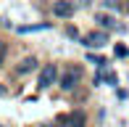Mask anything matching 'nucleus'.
<instances>
[{"mask_svg": "<svg viewBox=\"0 0 129 127\" xmlns=\"http://www.w3.org/2000/svg\"><path fill=\"white\" fill-rule=\"evenodd\" d=\"M82 77H84V69L79 66V64H69V66H63L61 77H58V85H61V90H74L77 85L82 82Z\"/></svg>", "mask_w": 129, "mask_h": 127, "instance_id": "nucleus-1", "label": "nucleus"}, {"mask_svg": "<svg viewBox=\"0 0 129 127\" xmlns=\"http://www.w3.org/2000/svg\"><path fill=\"white\" fill-rule=\"evenodd\" d=\"M58 77H61V72H58V66H55V64H45V66H42V72H40L37 88H40V90H48L50 85H55V82H58Z\"/></svg>", "mask_w": 129, "mask_h": 127, "instance_id": "nucleus-2", "label": "nucleus"}, {"mask_svg": "<svg viewBox=\"0 0 129 127\" xmlns=\"http://www.w3.org/2000/svg\"><path fill=\"white\" fill-rule=\"evenodd\" d=\"M84 122H87V117H84V111H79V109L58 117V124L61 127H84Z\"/></svg>", "mask_w": 129, "mask_h": 127, "instance_id": "nucleus-3", "label": "nucleus"}, {"mask_svg": "<svg viewBox=\"0 0 129 127\" xmlns=\"http://www.w3.org/2000/svg\"><path fill=\"white\" fill-rule=\"evenodd\" d=\"M105 43H108V32H103V29L87 32L84 37H82V45H84V48H103Z\"/></svg>", "mask_w": 129, "mask_h": 127, "instance_id": "nucleus-4", "label": "nucleus"}, {"mask_svg": "<svg viewBox=\"0 0 129 127\" xmlns=\"http://www.w3.org/2000/svg\"><path fill=\"white\" fill-rule=\"evenodd\" d=\"M74 8H77V5H74L71 0H55V3H53V13H55L58 19H69V16L74 13Z\"/></svg>", "mask_w": 129, "mask_h": 127, "instance_id": "nucleus-5", "label": "nucleus"}, {"mask_svg": "<svg viewBox=\"0 0 129 127\" xmlns=\"http://www.w3.org/2000/svg\"><path fill=\"white\" fill-rule=\"evenodd\" d=\"M37 66H40V64H37V58H34V56H26L24 61H19V66H16V74H21V77H24V74L34 72Z\"/></svg>", "mask_w": 129, "mask_h": 127, "instance_id": "nucleus-6", "label": "nucleus"}, {"mask_svg": "<svg viewBox=\"0 0 129 127\" xmlns=\"http://www.w3.org/2000/svg\"><path fill=\"white\" fill-rule=\"evenodd\" d=\"M95 21H98L100 27H105V29H113V27H116V19H113L111 13H98Z\"/></svg>", "mask_w": 129, "mask_h": 127, "instance_id": "nucleus-7", "label": "nucleus"}, {"mask_svg": "<svg viewBox=\"0 0 129 127\" xmlns=\"http://www.w3.org/2000/svg\"><path fill=\"white\" fill-rule=\"evenodd\" d=\"M40 29H50V24L48 21H42V24H29V27H19V34H29V32H40Z\"/></svg>", "mask_w": 129, "mask_h": 127, "instance_id": "nucleus-8", "label": "nucleus"}, {"mask_svg": "<svg viewBox=\"0 0 129 127\" xmlns=\"http://www.w3.org/2000/svg\"><path fill=\"white\" fill-rule=\"evenodd\" d=\"M113 53H116V58H124V56H129V50H126L124 45L119 43V45H116V48H113Z\"/></svg>", "mask_w": 129, "mask_h": 127, "instance_id": "nucleus-9", "label": "nucleus"}, {"mask_svg": "<svg viewBox=\"0 0 129 127\" xmlns=\"http://www.w3.org/2000/svg\"><path fill=\"white\" fill-rule=\"evenodd\" d=\"M100 79H105V82H108V85H116V82H119V79H116V74H113V72H105V74H103Z\"/></svg>", "mask_w": 129, "mask_h": 127, "instance_id": "nucleus-10", "label": "nucleus"}, {"mask_svg": "<svg viewBox=\"0 0 129 127\" xmlns=\"http://www.w3.org/2000/svg\"><path fill=\"white\" fill-rule=\"evenodd\" d=\"M3 58H5V45L0 43V64H3Z\"/></svg>", "mask_w": 129, "mask_h": 127, "instance_id": "nucleus-11", "label": "nucleus"}, {"mask_svg": "<svg viewBox=\"0 0 129 127\" xmlns=\"http://www.w3.org/2000/svg\"><path fill=\"white\" fill-rule=\"evenodd\" d=\"M77 3H79V5H90V0H77Z\"/></svg>", "mask_w": 129, "mask_h": 127, "instance_id": "nucleus-12", "label": "nucleus"}, {"mask_svg": "<svg viewBox=\"0 0 129 127\" xmlns=\"http://www.w3.org/2000/svg\"><path fill=\"white\" fill-rule=\"evenodd\" d=\"M126 11H129V3H126Z\"/></svg>", "mask_w": 129, "mask_h": 127, "instance_id": "nucleus-13", "label": "nucleus"}]
</instances>
